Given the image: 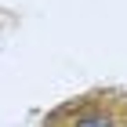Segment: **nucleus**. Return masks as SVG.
<instances>
[{
  "instance_id": "1",
  "label": "nucleus",
  "mask_w": 127,
  "mask_h": 127,
  "mask_svg": "<svg viewBox=\"0 0 127 127\" xmlns=\"http://www.w3.org/2000/svg\"><path fill=\"white\" fill-rule=\"evenodd\" d=\"M47 127H127V95H87L69 102Z\"/></svg>"
}]
</instances>
